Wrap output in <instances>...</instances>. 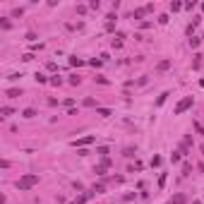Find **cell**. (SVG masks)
<instances>
[{
	"instance_id": "1",
	"label": "cell",
	"mask_w": 204,
	"mask_h": 204,
	"mask_svg": "<svg viewBox=\"0 0 204 204\" xmlns=\"http://www.w3.org/2000/svg\"><path fill=\"white\" fill-rule=\"evenodd\" d=\"M34 185H38V175L36 173H27L17 180V190H31Z\"/></svg>"
},
{
	"instance_id": "2",
	"label": "cell",
	"mask_w": 204,
	"mask_h": 204,
	"mask_svg": "<svg viewBox=\"0 0 204 204\" xmlns=\"http://www.w3.org/2000/svg\"><path fill=\"white\" fill-rule=\"evenodd\" d=\"M192 103H195V99H192V96H185V99H183V101L175 106V111H173V113H175V115H180V113H185L187 108L192 106Z\"/></svg>"
},
{
	"instance_id": "3",
	"label": "cell",
	"mask_w": 204,
	"mask_h": 204,
	"mask_svg": "<svg viewBox=\"0 0 204 204\" xmlns=\"http://www.w3.org/2000/svg\"><path fill=\"white\" fill-rule=\"evenodd\" d=\"M108 166H111V158L106 156V158H101V163H99V166L94 168V173H96V175H103V173L108 171Z\"/></svg>"
},
{
	"instance_id": "4",
	"label": "cell",
	"mask_w": 204,
	"mask_h": 204,
	"mask_svg": "<svg viewBox=\"0 0 204 204\" xmlns=\"http://www.w3.org/2000/svg\"><path fill=\"white\" fill-rule=\"evenodd\" d=\"M94 139H96L94 135H86V137H82V139H74V142H72V147H86V144H91Z\"/></svg>"
},
{
	"instance_id": "5",
	"label": "cell",
	"mask_w": 204,
	"mask_h": 204,
	"mask_svg": "<svg viewBox=\"0 0 204 204\" xmlns=\"http://www.w3.org/2000/svg\"><path fill=\"white\" fill-rule=\"evenodd\" d=\"M91 197H96V195H94L91 190H89V192H84V195H79L77 199H74V202H70V204H84V202H89Z\"/></svg>"
},
{
	"instance_id": "6",
	"label": "cell",
	"mask_w": 204,
	"mask_h": 204,
	"mask_svg": "<svg viewBox=\"0 0 204 204\" xmlns=\"http://www.w3.org/2000/svg\"><path fill=\"white\" fill-rule=\"evenodd\" d=\"M12 113H15V108H12V106H2V108H0V118H10Z\"/></svg>"
},
{
	"instance_id": "7",
	"label": "cell",
	"mask_w": 204,
	"mask_h": 204,
	"mask_svg": "<svg viewBox=\"0 0 204 204\" xmlns=\"http://www.w3.org/2000/svg\"><path fill=\"white\" fill-rule=\"evenodd\" d=\"M185 202H187V197H185V195H175L168 204H185Z\"/></svg>"
},
{
	"instance_id": "8",
	"label": "cell",
	"mask_w": 204,
	"mask_h": 204,
	"mask_svg": "<svg viewBox=\"0 0 204 204\" xmlns=\"http://www.w3.org/2000/svg\"><path fill=\"white\" fill-rule=\"evenodd\" d=\"M147 12H149L147 7H137V10H135V12H132V17H135V19H139V17H144Z\"/></svg>"
},
{
	"instance_id": "9",
	"label": "cell",
	"mask_w": 204,
	"mask_h": 204,
	"mask_svg": "<svg viewBox=\"0 0 204 204\" xmlns=\"http://www.w3.org/2000/svg\"><path fill=\"white\" fill-rule=\"evenodd\" d=\"M91 192H94V195H103V192H106V185H103V183H99V185L91 187Z\"/></svg>"
},
{
	"instance_id": "10",
	"label": "cell",
	"mask_w": 204,
	"mask_h": 204,
	"mask_svg": "<svg viewBox=\"0 0 204 204\" xmlns=\"http://www.w3.org/2000/svg\"><path fill=\"white\" fill-rule=\"evenodd\" d=\"M22 115L31 120V118H36V111H34V108H24V111H22Z\"/></svg>"
},
{
	"instance_id": "11",
	"label": "cell",
	"mask_w": 204,
	"mask_h": 204,
	"mask_svg": "<svg viewBox=\"0 0 204 204\" xmlns=\"http://www.w3.org/2000/svg\"><path fill=\"white\" fill-rule=\"evenodd\" d=\"M7 96L10 99H17V96H22V89H7Z\"/></svg>"
},
{
	"instance_id": "12",
	"label": "cell",
	"mask_w": 204,
	"mask_h": 204,
	"mask_svg": "<svg viewBox=\"0 0 204 204\" xmlns=\"http://www.w3.org/2000/svg\"><path fill=\"white\" fill-rule=\"evenodd\" d=\"M70 65H72V67H79V65H84V60H82V58H70Z\"/></svg>"
},
{
	"instance_id": "13",
	"label": "cell",
	"mask_w": 204,
	"mask_h": 204,
	"mask_svg": "<svg viewBox=\"0 0 204 204\" xmlns=\"http://www.w3.org/2000/svg\"><path fill=\"white\" fill-rule=\"evenodd\" d=\"M96 113H99L101 118H108V115H113V113L108 111V108H96Z\"/></svg>"
},
{
	"instance_id": "14",
	"label": "cell",
	"mask_w": 204,
	"mask_h": 204,
	"mask_svg": "<svg viewBox=\"0 0 204 204\" xmlns=\"http://www.w3.org/2000/svg\"><path fill=\"white\" fill-rule=\"evenodd\" d=\"M192 173V163H183V175H190Z\"/></svg>"
},
{
	"instance_id": "15",
	"label": "cell",
	"mask_w": 204,
	"mask_h": 204,
	"mask_svg": "<svg viewBox=\"0 0 204 204\" xmlns=\"http://www.w3.org/2000/svg\"><path fill=\"white\" fill-rule=\"evenodd\" d=\"M166 96H171V94H168V91H163V94H161V96L156 99V106H163V101H166Z\"/></svg>"
},
{
	"instance_id": "16",
	"label": "cell",
	"mask_w": 204,
	"mask_h": 204,
	"mask_svg": "<svg viewBox=\"0 0 204 204\" xmlns=\"http://www.w3.org/2000/svg\"><path fill=\"white\" fill-rule=\"evenodd\" d=\"M183 7H185V5L178 2V0H175V2H171V10H173V12H178V10H183Z\"/></svg>"
},
{
	"instance_id": "17",
	"label": "cell",
	"mask_w": 204,
	"mask_h": 204,
	"mask_svg": "<svg viewBox=\"0 0 204 204\" xmlns=\"http://www.w3.org/2000/svg\"><path fill=\"white\" fill-rule=\"evenodd\" d=\"M36 82H38V84H46V82H51V79H48L46 74H38V72H36Z\"/></svg>"
},
{
	"instance_id": "18",
	"label": "cell",
	"mask_w": 204,
	"mask_h": 204,
	"mask_svg": "<svg viewBox=\"0 0 204 204\" xmlns=\"http://www.w3.org/2000/svg\"><path fill=\"white\" fill-rule=\"evenodd\" d=\"M51 84H53V86H60V84H63V79L55 74V77H51Z\"/></svg>"
},
{
	"instance_id": "19",
	"label": "cell",
	"mask_w": 204,
	"mask_h": 204,
	"mask_svg": "<svg viewBox=\"0 0 204 204\" xmlns=\"http://www.w3.org/2000/svg\"><path fill=\"white\" fill-rule=\"evenodd\" d=\"M96 154H99L101 158H106V154H108V147H99V151H96Z\"/></svg>"
},
{
	"instance_id": "20",
	"label": "cell",
	"mask_w": 204,
	"mask_h": 204,
	"mask_svg": "<svg viewBox=\"0 0 204 204\" xmlns=\"http://www.w3.org/2000/svg\"><path fill=\"white\" fill-rule=\"evenodd\" d=\"M168 67H171V63H168V60H161V63H158V70H168Z\"/></svg>"
},
{
	"instance_id": "21",
	"label": "cell",
	"mask_w": 204,
	"mask_h": 204,
	"mask_svg": "<svg viewBox=\"0 0 204 204\" xmlns=\"http://www.w3.org/2000/svg\"><path fill=\"white\" fill-rule=\"evenodd\" d=\"M178 161H180V154H178V151H173V154H171V163H178Z\"/></svg>"
},
{
	"instance_id": "22",
	"label": "cell",
	"mask_w": 204,
	"mask_h": 204,
	"mask_svg": "<svg viewBox=\"0 0 204 204\" xmlns=\"http://www.w3.org/2000/svg\"><path fill=\"white\" fill-rule=\"evenodd\" d=\"M89 7H91V10H99V7H101V2H99V0H91V2H89Z\"/></svg>"
},
{
	"instance_id": "23",
	"label": "cell",
	"mask_w": 204,
	"mask_h": 204,
	"mask_svg": "<svg viewBox=\"0 0 204 204\" xmlns=\"http://www.w3.org/2000/svg\"><path fill=\"white\" fill-rule=\"evenodd\" d=\"M22 12H24L22 7H15V10H12V17H22Z\"/></svg>"
},
{
	"instance_id": "24",
	"label": "cell",
	"mask_w": 204,
	"mask_h": 204,
	"mask_svg": "<svg viewBox=\"0 0 204 204\" xmlns=\"http://www.w3.org/2000/svg\"><path fill=\"white\" fill-rule=\"evenodd\" d=\"M190 46H192V48H197V46H199V38H197V36H192V38H190Z\"/></svg>"
},
{
	"instance_id": "25",
	"label": "cell",
	"mask_w": 204,
	"mask_h": 204,
	"mask_svg": "<svg viewBox=\"0 0 204 204\" xmlns=\"http://www.w3.org/2000/svg\"><path fill=\"white\" fill-rule=\"evenodd\" d=\"M84 106H89V108H94V106H96V101H94V99H84Z\"/></svg>"
},
{
	"instance_id": "26",
	"label": "cell",
	"mask_w": 204,
	"mask_h": 204,
	"mask_svg": "<svg viewBox=\"0 0 204 204\" xmlns=\"http://www.w3.org/2000/svg\"><path fill=\"white\" fill-rule=\"evenodd\" d=\"M166 185V173H161V178H158V187Z\"/></svg>"
},
{
	"instance_id": "27",
	"label": "cell",
	"mask_w": 204,
	"mask_h": 204,
	"mask_svg": "<svg viewBox=\"0 0 204 204\" xmlns=\"http://www.w3.org/2000/svg\"><path fill=\"white\" fill-rule=\"evenodd\" d=\"M151 166H161V156H154V158H151Z\"/></svg>"
},
{
	"instance_id": "28",
	"label": "cell",
	"mask_w": 204,
	"mask_h": 204,
	"mask_svg": "<svg viewBox=\"0 0 204 204\" xmlns=\"http://www.w3.org/2000/svg\"><path fill=\"white\" fill-rule=\"evenodd\" d=\"M199 86H204V79H202V82H199Z\"/></svg>"
},
{
	"instance_id": "29",
	"label": "cell",
	"mask_w": 204,
	"mask_h": 204,
	"mask_svg": "<svg viewBox=\"0 0 204 204\" xmlns=\"http://www.w3.org/2000/svg\"><path fill=\"white\" fill-rule=\"evenodd\" d=\"M202 12H204V2H202Z\"/></svg>"
},
{
	"instance_id": "30",
	"label": "cell",
	"mask_w": 204,
	"mask_h": 204,
	"mask_svg": "<svg viewBox=\"0 0 204 204\" xmlns=\"http://www.w3.org/2000/svg\"><path fill=\"white\" fill-rule=\"evenodd\" d=\"M192 204H199V202H192Z\"/></svg>"
}]
</instances>
